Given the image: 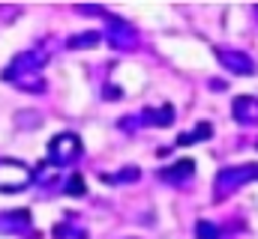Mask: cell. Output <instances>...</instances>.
I'll return each instance as SVG.
<instances>
[{"label": "cell", "instance_id": "cell-1", "mask_svg": "<svg viewBox=\"0 0 258 239\" xmlns=\"http://www.w3.org/2000/svg\"><path fill=\"white\" fill-rule=\"evenodd\" d=\"M48 63V51L45 48H33V51H24L18 57H12V63L3 69V81L15 84L18 90L24 93H45L48 84L42 78V66Z\"/></svg>", "mask_w": 258, "mask_h": 239}, {"label": "cell", "instance_id": "cell-2", "mask_svg": "<svg viewBox=\"0 0 258 239\" xmlns=\"http://www.w3.org/2000/svg\"><path fill=\"white\" fill-rule=\"evenodd\" d=\"M33 185V168L18 159H0V194H21Z\"/></svg>", "mask_w": 258, "mask_h": 239}, {"label": "cell", "instance_id": "cell-3", "mask_svg": "<svg viewBox=\"0 0 258 239\" xmlns=\"http://www.w3.org/2000/svg\"><path fill=\"white\" fill-rule=\"evenodd\" d=\"M102 39L114 48V51H135L138 48V30L135 24L120 18V15H108L105 18V33Z\"/></svg>", "mask_w": 258, "mask_h": 239}, {"label": "cell", "instance_id": "cell-4", "mask_svg": "<svg viewBox=\"0 0 258 239\" xmlns=\"http://www.w3.org/2000/svg\"><path fill=\"white\" fill-rule=\"evenodd\" d=\"M81 150H84V147H81V138H78L75 132H60V135H54L51 144H48V165H51V168H66V165L78 162Z\"/></svg>", "mask_w": 258, "mask_h": 239}, {"label": "cell", "instance_id": "cell-5", "mask_svg": "<svg viewBox=\"0 0 258 239\" xmlns=\"http://www.w3.org/2000/svg\"><path fill=\"white\" fill-rule=\"evenodd\" d=\"M252 179H258V165H237V168H225V171H219V177H216L213 197H216V200H222V197H228L231 191H237L240 185H246V182H252Z\"/></svg>", "mask_w": 258, "mask_h": 239}, {"label": "cell", "instance_id": "cell-6", "mask_svg": "<svg viewBox=\"0 0 258 239\" xmlns=\"http://www.w3.org/2000/svg\"><path fill=\"white\" fill-rule=\"evenodd\" d=\"M171 123H174V108L162 105V108H147V111H138L132 117H123L117 126L123 132H135V129H147V126H171Z\"/></svg>", "mask_w": 258, "mask_h": 239}, {"label": "cell", "instance_id": "cell-7", "mask_svg": "<svg viewBox=\"0 0 258 239\" xmlns=\"http://www.w3.org/2000/svg\"><path fill=\"white\" fill-rule=\"evenodd\" d=\"M33 215L30 209H3L0 212V233L3 236H15V233H24L30 227Z\"/></svg>", "mask_w": 258, "mask_h": 239}, {"label": "cell", "instance_id": "cell-8", "mask_svg": "<svg viewBox=\"0 0 258 239\" xmlns=\"http://www.w3.org/2000/svg\"><path fill=\"white\" fill-rule=\"evenodd\" d=\"M216 57L219 63L228 69V72H234V75H252L255 72V63L249 54H243V51H231V48H216Z\"/></svg>", "mask_w": 258, "mask_h": 239}, {"label": "cell", "instance_id": "cell-9", "mask_svg": "<svg viewBox=\"0 0 258 239\" xmlns=\"http://www.w3.org/2000/svg\"><path fill=\"white\" fill-rule=\"evenodd\" d=\"M192 177H195V162L192 159H177L174 165H168V168L159 171V179L168 182V185H183V182H189Z\"/></svg>", "mask_w": 258, "mask_h": 239}, {"label": "cell", "instance_id": "cell-10", "mask_svg": "<svg viewBox=\"0 0 258 239\" xmlns=\"http://www.w3.org/2000/svg\"><path fill=\"white\" fill-rule=\"evenodd\" d=\"M231 114L237 123H246V126H255L258 123V99L255 96H237L234 105H231Z\"/></svg>", "mask_w": 258, "mask_h": 239}, {"label": "cell", "instance_id": "cell-11", "mask_svg": "<svg viewBox=\"0 0 258 239\" xmlns=\"http://www.w3.org/2000/svg\"><path fill=\"white\" fill-rule=\"evenodd\" d=\"M99 42H102V33L87 30V33H75V36H69V39H66V48H69V51H87V48H96Z\"/></svg>", "mask_w": 258, "mask_h": 239}, {"label": "cell", "instance_id": "cell-12", "mask_svg": "<svg viewBox=\"0 0 258 239\" xmlns=\"http://www.w3.org/2000/svg\"><path fill=\"white\" fill-rule=\"evenodd\" d=\"M210 135H213V126L210 123H198L192 132H183L177 138V147H189V144H198V141H207Z\"/></svg>", "mask_w": 258, "mask_h": 239}, {"label": "cell", "instance_id": "cell-13", "mask_svg": "<svg viewBox=\"0 0 258 239\" xmlns=\"http://www.w3.org/2000/svg\"><path fill=\"white\" fill-rule=\"evenodd\" d=\"M102 182H108V185H123V182H135V179H141V171L138 168H123V171H117V174H102Z\"/></svg>", "mask_w": 258, "mask_h": 239}, {"label": "cell", "instance_id": "cell-14", "mask_svg": "<svg viewBox=\"0 0 258 239\" xmlns=\"http://www.w3.org/2000/svg\"><path fill=\"white\" fill-rule=\"evenodd\" d=\"M63 194H69V197H84V194H87L84 177H81V174H72V177H66V179H63Z\"/></svg>", "mask_w": 258, "mask_h": 239}, {"label": "cell", "instance_id": "cell-15", "mask_svg": "<svg viewBox=\"0 0 258 239\" xmlns=\"http://www.w3.org/2000/svg\"><path fill=\"white\" fill-rule=\"evenodd\" d=\"M195 236L198 239H219V227L210 224V221H198L195 224Z\"/></svg>", "mask_w": 258, "mask_h": 239}, {"label": "cell", "instance_id": "cell-16", "mask_svg": "<svg viewBox=\"0 0 258 239\" xmlns=\"http://www.w3.org/2000/svg\"><path fill=\"white\" fill-rule=\"evenodd\" d=\"M75 9H78V12H87V15H105V18H108V12H105L99 3H78Z\"/></svg>", "mask_w": 258, "mask_h": 239}, {"label": "cell", "instance_id": "cell-17", "mask_svg": "<svg viewBox=\"0 0 258 239\" xmlns=\"http://www.w3.org/2000/svg\"><path fill=\"white\" fill-rule=\"evenodd\" d=\"M105 99H123V93H120V87H114V84H108V87H105Z\"/></svg>", "mask_w": 258, "mask_h": 239}]
</instances>
